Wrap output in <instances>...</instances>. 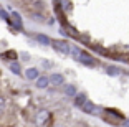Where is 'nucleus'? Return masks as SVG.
Instances as JSON below:
<instances>
[{
  "mask_svg": "<svg viewBox=\"0 0 129 127\" xmlns=\"http://www.w3.org/2000/svg\"><path fill=\"white\" fill-rule=\"evenodd\" d=\"M51 45H53V48L56 50V51L63 53V55H70V56H71L73 45H70L68 41H64V40H53V41H51Z\"/></svg>",
  "mask_w": 129,
  "mask_h": 127,
  "instance_id": "nucleus-1",
  "label": "nucleus"
},
{
  "mask_svg": "<svg viewBox=\"0 0 129 127\" xmlns=\"http://www.w3.org/2000/svg\"><path fill=\"white\" fill-rule=\"evenodd\" d=\"M78 61H80L81 64H84V66H89V68L96 66V60L89 55V53H86V51H81V55L78 56Z\"/></svg>",
  "mask_w": 129,
  "mask_h": 127,
  "instance_id": "nucleus-2",
  "label": "nucleus"
},
{
  "mask_svg": "<svg viewBox=\"0 0 129 127\" xmlns=\"http://www.w3.org/2000/svg\"><path fill=\"white\" fill-rule=\"evenodd\" d=\"M48 119H50V112L45 111V109H42V111H38L37 116H35V124H37V125H43V124H46Z\"/></svg>",
  "mask_w": 129,
  "mask_h": 127,
  "instance_id": "nucleus-3",
  "label": "nucleus"
},
{
  "mask_svg": "<svg viewBox=\"0 0 129 127\" xmlns=\"http://www.w3.org/2000/svg\"><path fill=\"white\" fill-rule=\"evenodd\" d=\"M81 111L86 112V114H91V116H94V114H98V112H99V107H98V106H94L91 101H89V99H88V101L84 102L83 106H81Z\"/></svg>",
  "mask_w": 129,
  "mask_h": 127,
  "instance_id": "nucleus-4",
  "label": "nucleus"
},
{
  "mask_svg": "<svg viewBox=\"0 0 129 127\" xmlns=\"http://www.w3.org/2000/svg\"><path fill=\"white\" fill-rule=\"evenodd\" d=\"M50 82H51L53 86H63L64 84V78L61 74H58V73H55V74L50 76Z\"/></svg>",
  "mask_w": 129,
  "mask_h": 127,
  "instance_id": "nucleus-5",
  "label": "nucleus"
},
{
  "mask_svg": "<svg viewBox=\"0 0 129 127\" xmlns=\"http://www.w3.org/2000/svg\"><path fill=\"white\" fill-rule=\"evenodd\" d=\"M25 78H27L28 81H33V79L40 78V73H38L37 68H28L27 71H25Z\"/></svg>",
  "mask_w": 129,
  "mask_h": 127,
  "instance_id": "nucleus-6",
  "label": "nucleus"
},
{
  "mask_svg": "<svg viewBox=\"0 0 129 127\" xmlns=\"http://www.w3.org/2000/svg\"><path fill=\"white\" fill-rule=\"evenodd\" d=\"M50 84H51V82H50V76H40V78L37 79V88H40V89H45Z\"/></svg>",
  "mask_w": 129,
  "mask_h": 127,
  "instance_id": "nucleus-7",
  "label": "nucleus"
},
{
  "mask_svg": "<svg viewBox=\"0 0 129 127\" xmlns=\"http://www.w3.org/2000/svg\"><path fill=\"white\" fill-rule=\"evenodd\" d=\"M12 23H13V26L15 28H18V30H22L23 25H22V17L17 13V12H12Z\"/></svg>",
  "mask_w": 129,
  "mask_h": 127,
  "instance_id": "nucleus-8",
  "label": "nucleus"
},
{
  "mask_svg": "<svg viewBox=\"0 0 129 127\" xmlns=\"http://www.w3.org/2000/svg\"><path fill=\"white\" fill-rule=\"evenodd\" d=\"M106 73L109 76H119L121 74V69L118 66H106Z\"/></svg>",
  "mask_w": 129,
  "mask_h": 127,
  "instance_id": "nucleus-9",
  "label": "nucleus"
},
{
  "mask_svg": "<svg viewBox=\"0 0 129 127\" xmlns=\"http://www.w3.org/2000/svg\"><path fill=\"white\" fill-rule=\"evenodd\" d=\"M63 91L66 96H76V88L73 86V84H66V86H63Z\"/></svg>",
  "mask_w": 129,
  "mask_h": 127,
  "instance_id": "nucleus-10",
  "label": "nucleus"
},
{
  "mask_svg": "<svg viewBox=\"0 0 129 127\" xmlns=\"http://www.w3.org/2000/svg\"><path fill=\"white\" fill-rule=\"evenodd\" d=\"M86 101H88V99H86V96H84V94H76V96H75V104L78 106V107H81V106H83Z\"/></svg>",
  "mask_w": 129,
  "mask_h": 127,
  "instance_id": "nucleus-11",
  "label": "nucleus"
},
{
  "mask_svg": "<svg viewBox=\"0 0 129 127\" xmlns=\"http://www.w3.org/2000/svg\"><path fill=\"white\" fill-rule=\"evenodd\" d=\"M60 7L63 12H70V8H71V2L70 0H60Z\"/></svg>",
  "mask_w": 129,
  "mask_h": 127,
  "instance_id": "nucleus-12",
  "label": "nucleus"
},
{
  "mask_svg": "<svg viewBox=\"0 0 129 127\" xmlns=\"http://www.w3.org/2000/svg\"><path fill=\"white\" fill-rule=\"evenodd\" d=\"M37 40L40 43H45V45H51V41H53V40H50L48 36H45V35H37Z\"/></svg>",
  "mask_w": 129,
  "mask_h": 127,
  "instance_id": "nucleus-13",
  "label": "nucleus"
},
{
  "mask_svg": "<svg viewBox=\"0 0 129 127\" xmlns=\"http://www.w3.org/2000/svg\"><path fill=\"white\" fill-rule=\"evenodd\" d=\"M10 69H12V73H15V74H20V64L18 63H10Z\"/></svg>",
  "mask_w": 129,
  "mask_h": 127,
  "instance_id": "nucleus-14",
  "label": "nucleus"
},
{
  "mask_svg": "<svg viewBox=\"0 0 129 127\" xmlns=\"http://www.w3.org/2000/svg\"><path fill=\"white\" fill-rule=\"evenodd\" d=\"M0 17H2V18L5 20V22H8V23H12V17L8 15L7 12H4V10H0Z\"/></svg>",
  "mask_w": 129,
  "mask_h": 127,
  "instance_id": "nucleus-15",
  "label": "nucleus"
},
{
  "mask_svg": "<svg viewBox=\"0 0 129 127\" xmlns=\"http://www.w3.org/2000/svg\"><path fill=\"white\" fill-rule=\"evenodd\" d=\"M4 58H15L17 60V53L15 51H7V53H4Z\"/></svg>",
  "mask_w": 129,
  "mask_h": 127,
  "instance_id": "nucleus-16",
  "label": "nucleus"
},
{
  "mask_svg": "<svg viewBox=\"0 0 129 127\" xmlns=\"http://www.w3.org/2000/svg\"><path fill=\"white\" fill-rule=\"evenodd\" d=\"M31 17H33V18H35V22H43V20H45V18H43L42 15H37V13H33V15H31Z\"/></svg>",
  "mask_w": 129,
  "mask_h": 127,
  "instance_id": "nucleus-17",
  "label": "nucleus"
},
{
  "mask_svg": "<svg viewBox=\"0 0 129 127\" xmlns=\"http://www.w3.org/2000/svg\"><path fill=\"white\" fill-rule=\"evenodd\" d=\"M4 109H5V99L0 97V112H4Z\"/></svg>",
  "mask_w": 129,
  "mask_h": 127,
  "instance_id": "nucleus-18",
  "label": "nucleus"
},
{
  "mask_svg": "<svg viewBox=\"0 0 129 127\" xmlns=\"http://www.w3.org/2000/svg\"><path fill=\"white\" fill-rule=\"evenodd\" d=\"M122 125H124V127H129V119H124V120H122Z\"/></svg>",
  "mask_w": 129,
  "mask_h": 127,
  "instance_id": "nucleus-19",
  "label": "nucleus"
}]
</instances>
